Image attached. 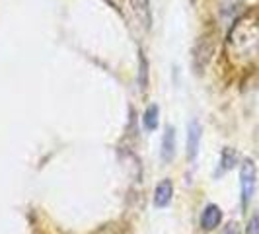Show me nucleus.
Instances as JSON below:
<instances>
[{
  "instance_id": "9",
  "label": "nucleus",
  "mask_w": 259,
  "mask_h": 234,
  "mask_svg": "<svg viewBox=\"0 0 259 234\" xmlns=\"http://www.w3.org/2000/svg\"><path fill=\"white\" fill-rule=\"evenodd\" d=\"M143 123H144V129L146 131H156L158 125H160V107L156 104H150L146 107L143 115Z\"/></svg>"
},
{
  "instance_id": "8",
  "label": "nucleus",
  "mask_w": 259,
  "mask_h": 234,
  "mask_svg": "<svg viewBox=\"0 0 259 234\" xmlns=\"http://www.w3.org/2000/svg\"><path fill=\"white\" fill-rule=\"evenodd\" d=\"M160 154H162V160H164L166 164L174 160V156H176V129H174V127H166V131H164Z\"/></svg>"
},
{
  "instance_id": "10",
  "label": "nucleus",
  "mask_w": 259,
  "mask_h": 234,
  "mask_svg": "<svg viewBox=\"0 0 259 234\" xmlns=\"http://www.w3.org/2000/svg\"><path fill=\"white\" fill-rule=\"evenodd\" d=\"M92 234H131V228L127 222L113 221L107 222V224H102L98 230H94Z\"/></svg>"
},
{
  "instance_id": "13",
  "label": "nucleus",
  "mask_w": 259,
  "mask_h": 234,
  "mask_svg": "<svg viewBox=\"0 0 259 234\" xmlns=\"http://www.w3.org/2000/svg\"><path fill=\"white\" fill-rule=\"evenodd\" d=\"M246 234H259V211L249 217L246 226Z\"/></svg>"
},
{
  "instance_id": "12",
  "label": "nucleus",
  "mask_w": 259,
  "mask_h": 234,
  "mask_svg": "<svg viewBox=\"0 0 259 234\" xmlns=\"http://www.w3.org/2000/svg\"><path fill=\"white\" fill-rule=\"evenodd\" d=\"M139 63H141V68H139V86H141L143 92H146V88H148V61H146L143 51H139Z\"/></svg>"
},
{
  "instance_id": "14",
  "label": "nucleus",
  "mask_w": 259,
  "mask_h": 234,
  "mask_svg": "<svg viewBox=\"0 0 259 234\" xmlns=\"http://www.w3.org/2000/svg\"><path fill=\"white\" fill-rule=\"evenodd\" d=\"M222 234H240V228H238V224H236V222H230V224L222 230Z\"/></svg>"
},
{
  "instance_id": "6",
  "label": "nucleus",
  "mask_w": 259,
  "mask_h": 234,
  "mask_svg": "<svg viewBox=\"0 0 259 234\" xmlns=\"http://www.w3.org/2000/svg\"><path fill=\"white\" fill-rule=\"evenodd\" d=\"M129 2L133 12L139 18V22L143 24L144 29H150V26H152V8H150V2L148 0H129Z\"/></svg>"
},
{
  "instance_id": "11",
  "label": "nucleus",
  "mask_w": 259,
  "mask_h": 234,
  "mask_svg": "<svg viewBox=\"0 0 259 234\" xmlns=\"http://www.w3.org/2000/svg\"><path fill=\"white\" fill-rule=\"evenodd\" d=\"M238 164V152L230 148V146H226V148H222V154H221V170H219V174H224V172H228V170H232L234 166Z\"/></svg>"
},
{
  "instance_id": "4",
  "label": "nucleus",
  "mask_w": 259,
  "mask_h": 234,
  "mask_svg": "<svg viewBox=\"0 0 259 234\" xmlns=\"http://www.w3.org/2000/svg\"><path fill=\"white\" fill-rule=\"evenodd\" d=\"M221 222H222L221 207H219V205H214V203L207 205L205 211L201 213V228H203V230H207V232H210V230H214Z\"/></svg>"
},
{
  "instance_id": "7",
  "label": "nucleus",
  "mask_w": 259,
  "mask_h": 234,
  "mask_svg": "<svg viewBox=\"0 0 259 234\" xmlns=\"http://www.w3.org/2000/svg\"><path fill=\"white\" fill-rule=\"evenodd\" d=\"M171 197H174V183H171V180H162L154 189V207H168Z\"/></svg>"
},
{
  "instance_id": "2",
  "label": "nucleus",
  "mask_w": 259,
  "mask_h": 234,
  "mask_svg": "<svg viewBox=\"0 0 259 234\" xmlns=\"http://www.w3.org/2000/svg\"><path fill=\"white\" fill-rule=\"evenodd\" d=\"M214 49H217V29L208 27L201 33V37L197 39L193 47V68L197 72H203L207 68L214 55Z\"/></svg>"
},
{
  "instance_id": "5",
  "label": "nucleus",
  "mask_w": 259,
  "mask_h": 234,
  "mask_svg": "<svg viewBox=\"0 0 259 234\" xmlns=\"http://www.w3.org/2000/svg\"><path fill=\"white\" fill-rule=\"evenodd\" d=\"M199 144H201V125L199 121H191L187 127V158L193 162L199 152Z\"/></svg>"
},
{
  "instance_id": "3",
  "label": "nucleus",
  "mask_w": 259,
  "mask_h": 234,
  "mask_svg": "<svg viewBox=\"0 0 259 234\" xmlns=\"http://www.w3.org/2000/svg\"><path fill=\"white\" fill-rule=\"evenodd\" d=\"M255 182H257V168L251 158H246L240 166V189H242V207L246 209L255 191Z\"/></svg>"
},
{
  "instance_id": "1",
  "label": "nucleus",
  "mask_w": 259,
  "mask_h": 234,
  "mask_svg": "<svg viewBox=\"0 0 259 234\" xmlns=\"http://www.w3.org/2000/svg\"><path fill=\"white\" fill-rule=\"evenodd\" d=\"M226 55L234 65H247L259 55V14L247 12L232 24L226 37Z\"/></svg>"
}]
</instances>
